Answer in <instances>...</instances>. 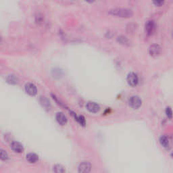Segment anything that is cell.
<instances>
[{"mask_svg": "<svg viewBox=\"0 0 173 173\" xmlns=\"http://www.w3.org/2000/svg\"><path fill=\"white\" fill-rule=\"evenodd\" d=\"M109 14L120 18H130L133 15L130 9L126 8H116L109 11Z\"/></svg>", "mask_w": 173, "mask_h": 173, "instance_id": "6da1fadb", "label": "cell"}, {"mask_svg": "<svg viewBox=\"0 0 173 173\" xmlns=\"http://www.w3.org/2000/svg\"><path fill=\"white\" fill-rule=\"evenodd\" d=\"M130 106L133 109H138L141 106V99L138 96H132L128 100Z\"/></svg>", "mask_w": 173, "mask_h": 173, "instance_id": "7a4b0ae2", "label": "cell"}, {"mask_svg": "<svg viewBox=\"0 0 173 173\" xmlns=\"http://www.w3.org/2000/svg\"><path fill=\"white\" fill-rule=\"evenodd\" d=\"M126 80L130 86H135L137 85L138 82H139V78H138L137 74L134 72H130L128 74Z\"/></svg>", "mask_w": 173, "mask_h": 173, "instance_id": "3957f363", "label": "cell"}, {"mask_svg": "<svg viewBox=\"0 0 173 173\" xmlns=\"http://www.w3.org/2000/svg\"><path fill=\"white\" fill-rule=\"evenodd\" d=\"M161 52L160 46L157 44H153L149 47V55L152 57H156Z\"/></svg>", "mask_w": 173, "mask_h": 173, "instance_id": "277c9868", "label": "cell"}, {"mask_svg": "<svg viewBox=\"0 0 173 173\" xmlns=\"http://www.w3.org/2000/svg\"><path fill=\"white\" fill-rule=\"evenodd\" d=\"M86 109L91 113H97L100 110V106L97 103L93 102V101H89L86 103Z\"/></svg>", "mask_w": 173, "mask_h": 173, "instance_id": "5b68a950", "label": "cell"}, {"mask_svg": "<svg viewBox=\"0 0 173 173\" xmlns=\"http://www.w3.org/2000/svg\"><path fill=\"white\" fill-rule=\"evenodd\" d=\"M91 165L88 162H82L78 166V172L82 173H87L91 171Z\"/></svg>", "mask_w": 173, "mask_h": 173, "instance_id": "8992f818", "label": "cell"}, {"mask_svg": "<svg viewBox=\"0 0 173 173\" xmlns=\"http://www.w3.org/2000/svg\"><path fill=\"white\" fill-rule=\"evenodd\" d=\"M145 32L147 35H151L155 30V23L153 20H149L145 24Z\"/></svg>", "mask_w": 173, "mask_h": 173, "instance_id": "52a82bcc", "label": "cell"}, {"mask_svg": "<svg viewBox=\"0 0 173 173\" xmlns=\"http://www.w3.org/2000/svg\"><path fill=\"white\" fill-rule=\"evenodd\" d=\"M25 91L28 95L34 96L37 93L36 86L32 83H27L25 85Z\"/></svg>", "mask_w": 173, "mask_h": 173, "instance_id": "ba28073f", "label": "cell"}, {"mask_svg": "<svg viewBox=\"0 0 173 173\" xmlns=\"http://www.w3.org/2000/svg\"><path fill=\"white\" fill-rule=\"evenodd\" d=\"M11 148L13 151L16 153H22L24 151L22 145L18 142H13L11 144Z\"/></svg>", "mask_w": 173, "mask_h": 173, "instance_id": "9c48e42d", "label": "cell"}, {"mask_svg": "<svg viewBox=\"0 0 173 173\" xmlns=\"http://www.w3.org/2000/svg\"><path fill=\"white\" fill-rule=\"evenodd\" d=\"M55 118H56L57 122L59 124H61V125H65L67 123V118L63 113H57L56 114V116H55Z\"/></svg>", "mask_w": 173, "mask_h": 173, "instance_id": "30bf717a", "label": "cell"}, {"mask_svg": "<svg viewBox=\"0 0 173 173\" xmlns=\"http://www.w3.org/2000/svg\"><path fill=\"white\" fill-rule=\"evenodd\" d=\"M26 160L29 163L34 164L39 160V156L34 153H30L26 155Z\"/></svg>", "mask_w": 173, "mask_h": 173, "instance_id": "8fae6325", "label": "cell"}, {"mask_svg": "<svg viewBox=\"0 0 173 173\" xmlns=\"http://www.w3.org/2000/svg\"><path fill=\"white\" fill-rule=\"evenodd\" d=\"M159 143H160L161 145L163 147L168 148L170 147V140H169L168 137H166V136H162L159 138Z\"/></svg>", "mask_w": 173, "mask_h": 173, "instance_id": "7c38bea8", "label": "cell"}, {"mask_svg": "<svg viewBox=\"0 0 173 173\" xmlns=\"http://www.w3.org/2000/svg\"><path fill=\"white\" fill-rule=\"evenodd\" d=\"M117 41H118L120 44H122L123 45H129L130 41L126 36H120L117 38Z\"/></svg>", "mask_w": 173, "mask_h": 173, "instance_id": "4fadbf2b", "label": "cell"}, {"mask_svg": "<svg viewBox=\"0 0 173 173\" xmlns=\"http://www.w3.org/2000/svg\"><path fill=\"white\" fill-rule=\"evenodd\" d=\"M40 102L42 104V105L45 107H49L50 106V103L49 101L45 97H41L40 98Z\"/></svg>", "mask_w": 173, "mask_h": 173, "instance_id": "5bb4252c", "label": "cell"}, {"mask_svg": "<svg viewBox=\"0 0 173 173\" xmlns=\"http://www.w3.org/2000/svg\"><path fill=\"white\" fill-rule=\"evenodd\" d=\"M7 82L10 84H17L18 82V79L14 75H9L7 78Z\"/></svg>", "mask_w": 173, "mask_h": 173, "instance_id": "9a60e30c", "label": "cell"}, {"mask_svg": "<svg viewBox=\"0 0 173 173\" xmlns=\"http://www.w3.org/2000/svg\"><path fill=\"white\" fill-rule=\"evenodd\" d=\"M53 170L55 172H57V173H62L65 172V169L64 168V167L59 164L55 165V166H53Z\"/></svg>", "mask_w": 173, "mask_h": 173, "instance_id": "2e32d148", "label": "cell"}, {"mask_svg": "<svg viewBox=\"0 0 173 173\" xmlns=\"http://www.w3.org/2000/svg\"><path fill=\"white\" fill-rule=\"evenodd\" d=\"M75 119L78 121V122L79 123L81 126H84L86 124V121L85 118L83 116H78V117H75Z\"/></svg>", "mask_w": 173, "mask_h": 173, "instance_id": "e0dca14e", "label": "cell"}, {"mask_svg": "<svg viewBox=\"0 0 173 173\" xmlns=\"http://www.w3.org/2000/svg\"><path fill=\"white\" fill-rule=\"evenodd\" d=\"M8 158V155L6 151L2 149H0V159L2 160H6Z\"/></svg>", "mask_w": 173, "mask_h": 173, "instance_id": "ac0fdd59", "label": "cell"}, {"mask_svg": "<svg viewBox=\"0 0 173 173\" xmlns=\"http://www.w3.org/2000/svg\"><path fill=\"white\" fill-rule=\"evenodd\" d=\"M165 0H153V3H154L155 5L156 6H162V5L164 3Z\"/></svg>", "mask_w": 173, "mask_h": 173, "instance_id": "d6986e66", "label": "cell"}, {"mask_svg": "<svg viewBox=\"0 0 173 173\" xmlns=\"http://www.w3.org/2000/svg\"><path fill=\"white\" fill-rule=\"evenodd\" d=\"M166 116H168V118H169L170 119L172 118V109H171L170 107H166Z\"/></svg>", "mask_w": 173, "mask_h": 173, "instance_id": "ffe728a7", "label": "cell"}, {"mask_svg": "<svg viewBox=\"0 0 173 173\" xmlns=\"http://www.w3.org/2000/svg\"><path fill=\"white\" fill-rule=\"evenodd\" d=\"M84 1H86V2H88V3H93L95 0H84Z\"/></svg>", "mask_w": 173, "mask_h": 173, "instance_id": "44dd1931", "label": "cell"}, {"mask_svg": "<svg viewBox=\"0 0 173 173\" xmlns=\"http://www.w3.org/2000/svg\"><path fill=\"white\" fill-rule=\"evenodd\" d=\"M1 37L0 36V43H1Z\"/></svg>", "mask_w": 173, "mask_h": 173, "instance_id": "7402d4cb", "label": "cell"}]
</instances>
